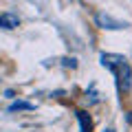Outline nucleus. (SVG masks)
<instances>
[{"instance_id":"obj_1","label":"nucleus","mask_w":132,"mask_h":132,"mask_svg":"<svg viewBox=\"0 0 132 132\" xmlns=\"http://www.w3.org/2000/svg\"><path fill=\"white\" fill-rule=\"evenodd\" d=\"M101 66L108 68V71L114 73L119 81V88L121 90H130V84H132V71H130V64L123 55H114V53H101Z\"/></svg>"},{"instance_id":"obj_2","label":"nucleus","mask_w":132,"mask_h":132,"mask_svg":"<svg viewBox=\"0 0 132 132\" xmlns=\"http://www.w3.org/2000/svg\"><path fill=\"white\" fill-rule=\"evenodd\" d=\"M95 22H97V27H99V29H108V31H121V29H126V27H128L126 22H121V20H114L112 15L104 13V11L95 15Z\"/></svg>"},{"instance_id":"obj_3","label":"nucleus","mask_w":132,"mask_h":132,"mask_svg":"<svg viewBox=\"0 0 132 132\" xmlns=\"http://www.w3.org/2000/svg\"><path fill=\"white\" fill-rule=\"evenodd\" d=\"M0 27L2 29H18L20 27V18L13 13H0Z\"/></svg>"},{"instance_id":"obj_4","label":"nucleus","mask_w":132,"mask_h":132,"mask_svg":"<svg viewBox=\"0 0 132 132\" xmlns=\"http://www.w3.org/2000/svg\"><path fill=\"white\" fill-rule=\"evenodd\" d=\"M77 121H79V132H90L93 130V123H90V117L86 112H77Z\"/></svg>"},{"instance_id":"obj_5","label":"nucleus","mask_w":132,"mask_h":132,"mask_svg":"<svg viewBox=\"0 0 132 132\" xmlns=\"http://www.w3.org/2000/svg\"><path fill=\"white\" fill-rule=\"evenodd\" d=\"M15 110H33V104H27V101H13L9 106V112H15Z\"/></svg>"},{"instance_id":"obj_6","label":"nucleus","mask_w":132,"mask_h":132,"mask_svg":"<svg viewBox=\"0 0 132 132\" xmlns=\"http://www.w3.org/2000/svg\"><path fill=\"white\" fill-rule=\"evenodd\" d=\"M104 132H114V130H110V128H108V130H104Z\"/></svg>"}]
</instances>
